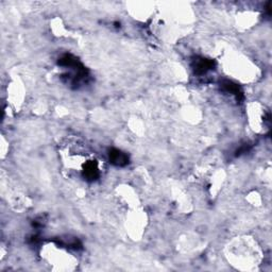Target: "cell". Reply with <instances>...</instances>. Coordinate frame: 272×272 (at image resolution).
Listing matches in <instances>:
<instances>
[{
	"label": "cell",
	"mask_w": 272,
	"mask_h": 272,
	"mask_svg": "<svg viewBox=\"0 0 272 272\" xmlns=\"http://www.w3.org/2000/svg\"><path fill=\"white\" fill-rule=\"evenodd\" d=\"M63 153L64 161L68 168L79 171L81 178L86 182H96L102 175V164L95 156L93 152L86 149V147L80 143L68 145Z\"/></svg>",
	"instance_id": "1"
},
{
	"label": "cell",
	"mask_w": 272,
	"mask_h": 272,
	"mask_svg": "<svg viewBox=\"0 0 272 272\" xmlns=\"http://www.w3.org/2000/svg\"><path fill=\"white\" fill-rule=\"evenodd\" d=\"M192 69L198 76H204L214 68V62L205 58H196L192 61Z\"/></svg>",
	"instance_id": "2"
},
{
	"label": "cell",
	"mask_w": 272,
	"mask_h": 272,
	"mask_svg": "<svg viewBox=\"0 0 272 272\" xmlns=\"http://www.w3.org/2000/svg\"><path fill=\"white\" fill-rule=\"evenodd\" d=\"M109 158L110 162L115 166L123 167L129 164V156L126 153L118 149H110L109 150Z\"/></svg>",
	"instance_id": "3"
},
{
	"label": "cell",
	"mask_w": 272,
	"mask_h": 272,
	"mask_svg": "<svg viewBox=\"0 0 272 272\" xmlns=\"http://www.w3.org/2000/svg\"><path fill=\"white\" fill-rule=\"evenodd\" d=\"M221 86H222V88L225 90L226 93L234 96L237 100H240L242 98V92L237 84L231 82V81H223Z\"/></svg>",
	"instance_id": "4"
}]
</instances>
